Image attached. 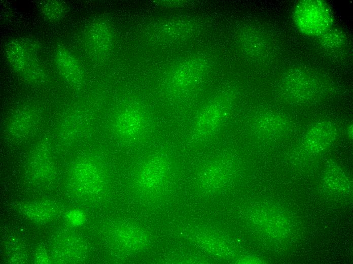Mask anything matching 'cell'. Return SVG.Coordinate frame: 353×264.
I'll list each match as a JSON object with an SVG mask.
<instances>
[{
  "mask_svg": "<svg viewBox=\"0 0 353 264\" xmlns=\"http://www.w3.org/2000/svg\"><path fill=\"white\" fill-rule=\"evenodd\" d=\"M235 90L228 87L217 94L200 111L191 127L189 140L201 143L210 139L226 121L236 98Z\"/></svg>",
  "mask_w": 353,
  "mask_h": 264,
  "instance_id": "obj_1",
  "label": "cell"
},
{
  "mask_svg": "<svg viewBox=\"0 0 353 264\" xmlns=\"http://www.w3.org/2000/svg\"><path fill=\"white\" fill-rule=\"evenodd\" d=\"M154 124L149 115L140 107L128 104L115 115L112 128L117 139L124 144L136 145L146 140Z\"/></svg>",
  "mask_w": 353,
  "mask_h": 264,
  "instance_id": "obj_2",
  "label": "cell"
},
{
  "mask_svg": "<svg viewBox=\"0 0 353 264\" xmlns=\"http://www.w3.org/2000/svg\"><path fill=\"white\" fill-rule=\"evenodd\" d=\"M292 18L297 29L308 36H322L330 29L334 21L328 4L322 0H302L295 6Z\"/></svg>",
  "mask_w": 353,
  "mask_h": 264,
  "instance_id": "obj_3",
  "label": "cell"
},
{
  "mask_svg": "<svg viewBox=\"0 0 353 264\" xmlns=\"http://www.w3.org/2000/svg\"><path fill=\"white\" fill-rule=\"evenodd\" d=\"M5 56L11 68L29 83L41 85L46 82L45 71L26 43L17 39L10 40L5 47Z\"/></svg>",
  "mask_w": 353,
  "mask_h": 264,
  "instance_id": "obj_4",
  "label": "cell"
},
{
  "mask_svg": "<svg viewBox=\"0 0 353 264\" xmlns=\"http://www.w3.org/2000/svg\"><path fill=\"white\" fill-rule=\"evenodd\" d=\"M208 68V62L203 57H194L183 62L168 76L165 84L166 91L171 95L176 96L191 90L203 79Z\"/></svg>",
  "mask_w": 353,
  "mask_h": 264,
  "instance_id": "obj_5",
  "label": "cell"
},
{
  "mask_svg": "<svg viewBox=\"0 0 353 264\" xmlns=\"http://www.w3.org/2000/svg\"><path fill=\"white\" fill-rule=\"evenodd\" d=\"M71 182L80 193L91 197L102 193L107 186L102 166L91 158H83L76 163L72 169Z\"/></svg>",
  "mask_w": 353,
  "mask_h": 264,
  "instance_id": "obj_6",
  "label": "cell"
},
{
  "mask_svg": "<svg viewBox=\"0 0 353 264\" xmlns=\"http://www.w3.org/2000/svg\"><path fill=\"white\" fill-rule=\"evenodd\" d=\"M169 172V162L166 155L155 152L146 158L139 167L134 185L142 192L151 193L164 183Z\"/></svg>",
  "mask_w": 353,
  "mask_h": 264,
  "instance_id": "obj_7",
  "label": "cell"
},
{
  "mask_svg": "<svg viewBox=\"0 0 353 264\" xmlns=\"http://www.w3.org/2000/svg\"><path fill=\"white\" fill-rule=\"evenodd\" d=\"M84 42L93 58H105L110 53L113 43V31L108 21L99 18L92 22L85 30Z\"/></svg>",
  "mask_w": 353,
  "mask_h": 264,
  "instance_id": "obj_8",
  "label": "cell"
},
{
  "mask_svg": "<svg viewBox=\"0 0 353 264\" xmlns=\"http://www.w3.org/2000/svg\"><path fill=\"white\" fill-rule=\"evenodd\" d=\"M338 135V128L334 123L328 121H319L307 130L302 139V145L310 152L319 153L332 145Z\"/></svg>",
  "mask_w": 353,
  "mask_h": 264,
  "instance_id": "obj_9",
  "label": "cell"
},
{
  "mask_svg": "<svg viewBox=\"0 0 353 264\" xmlns=\"http://www.w3.org/2000/svg\"><path fill=\"white\" fill-rule=\"evenodd\" d=\"M55 62L59 74L69 85L76 89L83 86L85 75L82 67L67 49L63 46L56 49Z\"/></svg>",
  "mask_w": 353,
  "mask_h": 264,
  "instance_id": "obj_10",
  "label": "cell"
},
{
  "mask_svg": "<svg viewBox=\"0 0 353 264\" xmlns=\"http://www.w3.org/2000/svg\"><path fill=\"white\" fill-rule=\"evenodd\" d=\"M232 168L229 156L216 159L201 170L198 176V184L204 189L219 188L229 181Z\"/></svg>",
  "mask_w": 353,
  "mask_h": 264,
  "instance_id": "obj_11",
  "label": "cell"
},
{
  "mask_svg": "<svg viewBox=\"0 0 353 264\" xmlns=\"http://www.w3.org/2000/svg\"><path fill=\"white\" fill-rule=\"evenodd\" d=\"M284 91L291 98L303 101L312 98L319 91L316 80L303 72L296 71L289 73L284 79Z\"/></svg>",
  "mask_w": 353,
  "mask_h": 264,
  "instance_id": "obj_12",
  "label": "cell"
},
{
  "mask_svg": "<svg viewBox=\"0 0 353 264\" xmlns=\"http://www.w3.org/2000/svg\"><path fill=\"white\" fill-rule=\"evenodd\" d=\"M114 237L122 248L129 252L142 250L149 243V238L143 229L128 223L117 225L114 230Z\"/></svg>",
  "mask_w": 353,
  "mask_h": 264,
  "instance_id": "obj_13",
  "label": "cell"
},
{
  "mask_svg": "<svg viewBox=\"0 0 353 264\" xmlns=\"http://www.w3.org/2000/svg\"><path fill=\"white\" fill-rule=\"evenodd\" d=\"M289 127L287 120L273 113H264L256 117L251 123L253 131L263 138L278 136L286 131Z\"/></svg>",
  "mask_w": 353,
  "mask_h": 264,
  "instance_id": "obj_14",
  "label": "cell"
},
{
  "mask_svg": "<svg viewBox=\"0 0 353 264\" xmlns=\"http://www.w3.org/2000/svg\"><path fill=\"white\" fill-rule=\"evenodd\" d=\"M38 116L34 110L28 108L15 112L7 126L8 134L17 139L27 137L37 124L39 119Z\"/></svg>",
  "mask_w": 353,
  "mask_h": 264,
  "instance_id": "obj_15",
  "label": "cell"
},
{
  "mask_svg": "<svg viewBox=\"0 0 353 264\" xmlns=\"http://www.w3.org/2000/svg\"><path fill=\"white\" fill-rule=\"evenodd\" d=\"M48 149L49 143L46 139L38 145L34 151L30 166L35 177L47 178L52 174Z\"/></svg>",
  "mask_w": 353,
  "mask_h": 264,
  "instance_id": "obj_16",
  "label": "cell"
},
{
  "mask_svg": "<svg viewBox=\"0 0 353 264\" xmlns=\"http://www.w3.org/2000/svg\"><path fill=\"white\" fill-rule=\"evenodd\" d=\"M90 124L89 120L86 118H72L62 124L60 137L63 140H76L86 132Z\"/></svg>",
  "mask_w": 353,
  "mask_h": 264,
  "instance_id": "obj_17",
  "label": "cell"
},
{
  "mask_svg": "<svg viewBox=\"0 0 353 264\" xmlns=\"http://www.w3.org/2000/svg\"><path fill=\"white\" fill-rule=\"evenodd\" d=\"M195 26L194 23L189 21H169L159 26V36L167 39L178 38L192 33Z\"/></svg>",
  "mask_w": 353,
  "mask_h": 264,
  "instance_id": "obj_18",
  "label": "cell"
},
{
  "mask_svg": "<svg viewBox=\"0 0 353 264\" xmlns=\"http://www.w3.org/2000/svg\"><path fill=\"white\" fill-rule=\"evenodd\" d=\"M40 9L43 16L50 21L61 19L66 14L67 10L65 3L56 0L42 1Z\"/></svg>",
  "mask_w": 353,
  "mask_h": 264,
  "instance_id": "obj_19",
  "label": "cell"
},
{
  "mask_svg": "<svg viewBox=\"0 0 353 264\" xmlns=\"http://www.w3.org/2000/svg\"><path fill=\"white\" fill-rule=\"evenodd\" d=\"M238 39L244 50L253 55H258L264 48L262 38L254 31L248 30L242 32Z\"/></svg>",
  "mask_w": 353,
  "mask_h": 264,
  "instance_id": "obj_20",
  "label": "cell"
},
{
  "mask_svg": "<svg viewBox=\"0 0 353 264\" xmlns=\"http://www.w3.org/2000/svg\"><path fill=\"white\" fill-rule=\"evenodd\" d=\"M325 181L328 185L333 188H343L348 186V180L343 172L337 167L329 168L325 176Z\"/></svg>",
  "mask_w": 353,
  "mask_h": 264,
  "instance_id": "obj_21",
  "label": "cell"
},
{
  "mask_svg": "<svg viewBox=\"0 0 353 264\" xmlns=\"http://www.w3.org/2000/svg\"><path fill=\"white\" fill-rule=\"evenodd\" d=\"M24 214L34 219H45L50 218L53 214V209L46 204H29L23 209Z\"/></svg>",
  "mask_w": 353,
  "mask_h": 264,
  "instance_id": "obj_22",
  "label": "cell"
},
{
  "mask_svg": "<svg viewBox=\"0 0 353 264\" xmlns=\"http://www.w3.org/2000/svg\"><path fill=\"white\" fill-rule=\"evenodd\" d=\"M68 221L74 226H80L85 221V213L79 209H74L69 211L66 214Z\"/></svg>",
  "mask_w": 353,
  "mask_h": 264,
  "instance_id": "obj_23",
  "label": "cell"
},
{
  "mask_svg": "<svg viewBox=\"0 0 353 264\" xmlns=\"http://www.w3.org/2000/svg\"><path fill=\"white\" fill-rule=\"evenodd\" d=\"M346 135L347 136V137L348 138H349L350 140H352V124H350L349 126H348L347 127Z\"/></svg>",
  "mask_w": 353,
  "mask_h": 264,
  "instance_id": "obj_24",
  "label": "cell"
}]
</instances>
